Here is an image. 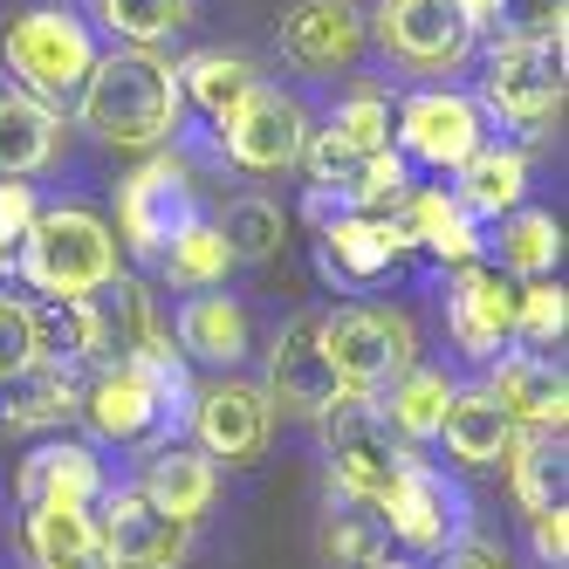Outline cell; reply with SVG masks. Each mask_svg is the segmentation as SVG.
Wrapping results in <instances>:
<instances>
[{
    "label": "cell",
    "mask_w": 569,
    "mask_h": 569,
    "mask_svg": "<svg viewBox=\"0 0 569 569\" xmlns=\"http://www.w3.org/2000/svg\"><path fill=\"white\" fill-rule=\"evenodd\" d=\"M322 357L337 363V385L343 391H385L398 371L419 363V343H412V322L398 309H378V302H350V309H330L322 316Z\"/></svg>",
    "instance_id": "5b68a950"
},
{
    "label": "cell",
    "mask_w": 569,
    "mask_h": 569,
    "mask_svg": "<svg viewBox=\"0 0 569 569\" xmlns=\"http://www.w3.org/2000/svg\"><path fill=\"white\" fill-rule=\"evenodd\" d=\"M495 248H501V268L542 281V274L562 261V227H556V213L515 207V213H501V240H495Z\"/></svg>",
    "instance_id": "e575fe53"
},
{
    "label": "cell",
    "mask_w": 569,
    "mask_h": 569,
    "mask_svg": "<svg viewBox=\"0 0 569 569\" xmlns=\"http://www.w3.org/2000/svg\"><path fill=\"white\" fill-rule=\"evenodd\" d=\"M97 21L124 49H158L166 34H179L192 21V0H97Z\"/></svg>",
    "instance_id": "8d00e7d4"
},
{
    "label": "cell",
    "mask_w": 569,
    "mask_h": 569,
    "mask_svg": "<svg viewBox=\"0 0 569 569\" xmlns=\"http://www.w3.org/2000/svg\"><path fill=\"white\" fill-rule=\"evenodd\" d=\"M281 56L309 76H337L363 56V8L357 0H296L281 14Z\"/></svg>",
    "instance_id": "ac0fdd59"
},
{
    "label": "cell",
    "mask_w": 569,
    "mask_h": 569,
    "mask_svg": "<svg viewBox=\"0 0 569 569\" xmlns=\"http://www.w3.org/2000/svg\"><path fill=\"white\" fill-rule=\"evenodd\" d=\"M103 501V460L90 446L49 439L21 460V508H97Z\"/></svg>",
    "instance_id": "d6986e66"
},
{
    "label": "cell",
    "mask_w": 569,
    "mask_h": 569,
    "mask_svg": "<svg viewBox=\"0 0 569 569\" xmlns=\"http://www.w3.org/2000/svg\"><path fill=\"white\" fill-rule=\"evenodd\" d=\"M322 562L330 569H378L391 562V536H385V521L378 508H337L330 521H322Z\"/></svg>",
    "instance_id": "d590c367"
},
{
    "label": "cell",
    "mask_w": 569,
    "mask_h": 569,
    "mask_svg": "<svg viewBox=\"0 0 569 569\" xmlns=\"http://www.w3.org/2000/svg\"><path fill=\"white\" fill-rule=\"evenodd\" d=\"M446 337H453L473 363H495L501 343L515 337V281L501 268L467 261L446 289Z\"/></svg>",
    "instance_id": "2e32d148"
},
{
    "label": "cell",
    "mask_w": 569,
    "mask_h": 569,
    "mask_svg": "<svg viewBox=\"0 0 569 569\" xmlns=\"http://www.w3.org/2000/svg\"><path fill=\"white\" fill-rule=\"evenodd\" d=\"M322 131H330L337 144H350V151H391V97L385 90H350L330 110Z\"/></svg>",
    "instance_id": "f35d334b"
},
{
    "label": "cell",
    "mask_w": 569,
    "mask_h": 569,
    "mask_svg": "<svg viewBox=\"0 0 569 569\" xmlns=\"http://www.w3.org/2000/svg\"><path fill=\"white\" fill-rule=\"evenodd\" d=\"M508 473H515V501H521V515H549V508H562V487H569L562 432H521L515 453H508Z\"/></svg>",
    "instance_id": "1f68e13d"
},
{
    "label": "cell",
    "mask_w": 569,
    "mask_h": 569,
    "mask_svg": "<svg viewBox=\"0 0 569 569\" xmlns=\"http://www.w3.org/2000/svg\"><path fill=\"white\" fill-rule=\"evenodd\" d=\"M487 144L480 103L460 90H426L398 110V158L405 166H432V172H460L467 158Z\"/></svg>",
    "instance_id": "8fae6325"
},
{
    "label": "cell",
    "mask_w": 569,
    "mask_h": 569,
    "mask_svg": "<svg viewBox=\"0 0 569 569\" xmlns=\"http://www.w3.org/2000/svg\"><path fill=\"white\" fill-rule=\"evenodd\" d=\"M76 110L103 144H124V151H151L179 131V83H172V62H158L151 49H117L97 56V69L83 76L76 90Z\"/></svg>",
    "instance_id": "7a4b0ae2"
},
{
    "label": "cell",
    "mask_w": 569,
    "mask_h": 569,
    "mask_svg": "<svg viewBox=\"0 0 569 569\" xmlns=\"http://www.w3.org/2000/svg\"><path fill=\"white\" fill-rule=\"evenodd\" d=\"M398 227H405V240L412 248H426V254H439V261H453V268H467V261H480V227H473V213L460 207L453 192H405V207L391 213Z\"/></svg>",
    "instance_id": "603a6c76"
},
{
    "label": "cell",
    "mask_w": 569,
    "mask_h": 569,
    "mask_svg": "<svg viewBox=\"0 0 569 569\" xmlns=\"http://www.w3.org/2000/svg\"><path fill=\"white\" fill-rule=\"evenodd\" d=\"M28 330H34V357L76 371V363H97V309L90 296H49L28 302Z\"/></svg>",
    "instance_id": "4dcf8cb0"
},
{
    "label": "cell",
    "mask_w": 569,
    "mask_h": 569,
    "mask_svg": "<svg viewBox=\"0 0 569 569\" xmlns=\"http://www.w3.org/2000/svg\"><path fill=\"white\" fill-rule=\"evenodd\" d=\"M261 391H268V405H281V412H296V419H322L343 398L337 363L322 357V316L316 309H302L289 330L274 337V350H268V385Z\"/></svg>",
    "instance_id": "5bb4252c"
},
{
    "label": "cell",
    "mask_w": 569,
    "mask_h": 569,
    "mask_svg": "<svg viewBox=\"0 0 569 569\" xmlns=\"http://www.w3.org/2000/svg\"><path fill=\"white\" fill-rule=\"evenodd\" d=\"M446 398H453V378H446V371H426V363H412V371H398V378H391V398L378 405V412H385V426L405 432V439H439Z\"/></svg>",
    "instance_id": "d6a6232c"
},
{
    "label": "cell",
    "mask_w": 569,
    "mask_h": 569,
    "mask_svg": "<svg viewBox=\"0 0 569 569\" xmlns=\"http://www.w3.org/2000/svg\"><path fill=\"white\" fill-rule=\"evenodd\" d=\"M562 330H569V296H562V281H528V289H515V337L528 343V350H549V343H562Z\"/></svg>",
    "instance_id": "ab89813d"
},
{
    "label": "cell",
    "mask_w": 569,
    "mask_h": 569,
    "mask_svg": "<svg viewBox=\"0 0 569 569\" xmlns=\"http://www.w3.org/2000/svg\"><path fill=\"white\" fill-rule=\"evenodd\" d=\"M446 569H508V556H501V549H480V542H467V549H453V556H446Z\"/></svg>",
    "instance_id": "f6af8a7d"
},
{
    "label": "cell",
    "mask_w": 569,
    "mask_h": 569,
    "mask_svg": "<svg viewBox=\"0 0 569 569\" xmlns=\"http://www.w3.org/2000/svg\"><path fill=\"white\" fill-rule=\"evenodd\" d=\"M76 405H83V419L97 426V439L158 453V446H172V439L192 426V378H186V357L172 350V337H158V343H151L144 357H131V363H103Z\"/></svg>",
    "instance_id": "6da1fadb"
},
{
    "label": "cell",
    "mask_w": 569,
    "mask_h": 569,
    "mask_svg": "<svg viewBox=\"0 0 569 569\" xmlns=\"http://www.w3.org/2000/svg\"><path fill=\"white\" fill-rule=\"evenodd\" d=\"M62 151V110L28 90H0V179H34Z\"/></svg>",
    "instance_id": "cb8c5ba5"
},
{
    "label": "cell",
    "mask_w": 569,
    "mask_h": 569,
    "mask_svg": "<svg viewBox=\"0 0 569 569\" xmlns=\"http://www.w3.org/2000/svg\"><path fill=\"white\" fill-rule=\"evenodd\" d=\"M192 179L179 158H144V166L124 179V192H117V227H124V248L158 261L172 248V233L192 227Z\"/></svg>",
    "instance_id": "30bf717a"
},
{
    "label": "cell",
    "mask_w": 569,
    "mask_h": 569,
    "mask_svg": "<svg viewBox=\"0 0 569 569\" xmlns=\"http://www.w3.org/2000/svg\"><path fill=\"white\" fill-rule=\"evenodd\" d=\"M172 83H179V103H192V110H207L213 124H227V117L261 90V69H254L248 56L199 49V56H186V62L172 69Z\"/></svg>",
    "instance_id": "484cf974"
},
{
    "label": "cell",
    "mask_w": 569,
    "mask_h": 569,
    "mask_svg": "<svg viewBox=\"0 0 569 569\" xmlns=\"http://www.w3.org/2000/svg\"><path fill=\"white\" fill-rule=\"evenodd\" d=\"M363 34H371L398 69H419V76L460 69L467 49H473V21L460 14V0H378V8L363 14Z\"/></svg>",
    "instance_id": "ba28073f"
},
{
    "label": "cell",
    "mask_w": 569,
    "mask_h": 569,
    "mask_svg": "<svg viewBox=\"0 0 569 569\" xmlns=\"http://www.w3.org/2000/svg\"><path fill=\"white\" fill-rule=\"evenodd\" d=\"M480 97L495 117L521 131H542L562 117V42H528V34H508V42L487 49V76Z\"/></svg>",
    "instance_id": "9c48e42d"
},
{
    "label": "cell",
    "mask_w": 569,
    "mask_h": 569,
    "mask_svg": "<svg viewBox=\"0 0 569 569\" xmlns=\"http://www.w3.org/2000/svg\"><path fill=\"white\" fill-rule=\"evenodd\" d=\"M192 432H199V453H207V460L248 467V460H261V446L274 432V405H268L261 385L220 378L207 391H192Z\"/></svg>",
    "instance_id": "9a60e30c"
},
{
    "label": "cell",
    "mask_w": 569,
    "mask_h": 569,
    "mask_svg": "<svg viewBox=\"0 0 569 569\" xmlns=\"http://www.w3.org/2000/svg\"><path fill=\"white\" fill-rule=\"evenodd\" d=\"M528 542H536V556L549 569L569 562V508H549V515H528Z\"/></svg>",
    "instance_id": "ee69618b"
},
{
    "label": "cell",
    "mask_w": 569,
    "mask_h": 569,
    "mask_svg": "<svg viewBox=\"0 0 569 569\" xmlns=\"http://www.w3.org/2000/svg\"><path fill=\"white\" fill-rule=\"evenodd\" d=\"M90 309H97V363H131L158 337H172L166 322H158L151 289H144V281H131V274H110L103 289L90 296Z\"/></svg>",
    "instance_id": "44dd1931"
},
{
    "label": "cell",
    "mask_w": 569,
    "mask_h": 569,
    "mask_svg": "<svg viewBox=\"0 0 569 569\" xmlns=\"http://www.w3.org/2000/svg\"><path fill=\"white\" fill-rule=\"evenodd\" d=\"M21 542L34 569H110L90 508H28Z\"/></svg>",
    "instance_id": "4316f807"
},
{
    "label": "cell",
    "mask_w": 569,
    "mask_h": 569,
    "mask_svg": "<svg viewBox=\"0 0 569 569\" xmlns=\"http://www.w3.org/2000/svg\"><path fill=\"white\" fill-rule=\"evenodd\" d=\"M76 412V378L56 371V363H21V371L0 378V426L34 432V426H62Z\"/></svg>",
    "instance_id": "f546056e"
},
{
    "label": "cell",
    "mask_w": 569,
    "mask_h": 569,
    "mask_svg": "<svg viewBox=\"0 0 569 569\" xmlns=\"http://www.w3.org/2000/svg\"><path fill=\"white\" fill-rule=\"evenodd\" d=\"M480 391L495 398L521 432H562V419H569V378H562V363L542 357V350L495 357V371H487Z\"/></svg>",
    "instance_id": "e0dca14e"
},
{
    "label": "cell",
    "mask_w": 569,
    "mask_h": 569,
    "mask_svg": "<svg viewBox=\"0 0 569 569\" xmlns=\"http://www.w3.org/2000/svg\"><path fill=\"white\" fill-rule=\"evenodd\" d=\"M378 521H385V536H398L412 556H453L460 536H467V495L439 467L405 453L391 487H385V501H378Z\"/></svg>",
    "instance_id": "52a82bcc"
},
{
    "label": "cell",
    "mask_w": 569,
    "mask_h": 569,
    "mask_svg": "<svg viewBox=\"0 0 569 569\" xmlns=\"http://www.w3.org/2000/svg\"><path fill=\"white\" fill-rule=\"evenodd\" d=\"M220 240H227L233 261H268V254H281V207H274V199H261V192L233 199Z\"/></svg>",
    "instance_id": "74e56055"
},
{
    "label": "cell",
    "mask_w": 569,
    "mask_h": 569,
    "mask_svg": "<svg viewBox=\"0 0 569 569\" xmlns=\"http://www.w3.org/2000/svg\"><path fill=\"white\" fill-rule=\"evenodd\" d=\"M453 179H460L453 199H460L473 220H501V213L521 207V192H528V158L515 144H480Z\"/></svg>",
    "instance_id": "f1b7e54d"
},
{
    "label": "cell",
    "mask_w": 569,
    "mask_h": 569,
    "mask_svg": "<svg viewBox=\"0 0 569 569\" xmlns=\"http://www.w3.org/2000/svg\"><path fill=\"white\" fill-rule=\"evenodd\" d=\"M562 14H569V0H508V21L528 42H562Z\"/></svg>",
    "instance_id": "7bdbcfd3"
},
{
    "label": "cell",
    "mask_w": 569,
    "mask_h": 569,
    "mask_svg": "<svg viewBox=\"0 0 569 569\" xmlns=\"http://www.w3.org/2000/svg\"><path fill=\"white\" fill-rule=\"evenodd\" d=\"M439 439H446V453H453L460 467H501V460L515 453L521 426H515L480 385H473V391L453 385V398H446V419H439Z\"/></svg>",
    "instance_id": "7402d4cb"
},
{
    "label": "cell",
    "mask_w": 569,
    "mask_h": 569,
    "mask_svg": "<svg viewBox=\"0 0 569 569\" xmlns=\"http://www.w3.org/2000/svg\"><path fill=\"white\" fill-rule=\"evenodd\" d=\"M302 144H309L302 103L268 90V83L220 124V151L233 158L240 172H289V166H302Z\"/></svg>",
    "instance_id": "4fadbf2b"
},
{
    "label": "cell",
    "mask_w": 569,
    "mask_h": 569,
    "mask_svg": "<svg viewBox=\"0 0 569 569\" xmlns=\"http://www.w3.org/2000/svg\"><path fill=\"white\" fill-rule=\"evenodd\" d=\"M227 268H233V254H227V240H220V227H213V220H192V227H179V233H172V248L158 254V274H166L172 289H186V296H199V289H220V281H227Z\"/></svg>",
    "instance_id": "836d02e7"
},
{
    "label": "cell",
    "mask_w": 569,
    "mask_h": 569,
    "mask_svg": "<svg viewBox=\"0 0 569 569\" xmlns=\"http://www.w3.org/2000/svg\"><path fill=\"white\" fill-rule=\"evenodd\" d=\"M34 186H21V179H0V268H14V254H21V240H28V227H34Z\"/></svg>",
    "instance_id": "60d3db41"
},
{
    "label": "cell",
    "mask_w": 569,
    "mask_h": 569,
    "mask_svg": "<svg viewBox=\"0 0 569 569\" xmlns=\"http://www.w3.org/2000/svg\"><path fill=\"white\" fill-rule=\"evenodd\" d=\"M248 350H254V322H248V309H240L233 296L199 289V296L179 309V357H199V363H220V371H233Z\"/></svg>",
    "instance_id": "d4e9b609"
},
{
    "label": "cell",
    "mask_w": 569,
    "mask_h": 569,
    "mask_svg": "<svg viewBox=\"0 0 569 569\" xmlns=\"http://www.w3.org/2000/svg\"><path fill=\"white\" fill-rule=\"evenodd\" d=\"M0 56H8V69L21 76L28 97L62 110V103H76L83 76L97 69V34H90V21H76L62 8H28L0 34Z\"/></svg>",
    "instance_id": "277c9868"
},
{
    "label": "cell",
    "mask_w": 569,
    "mask_h": 569,
    "mask_svg": "<svg viewBox=\"0 0 569 569\" xmlns=\"http://www.w3.org/2000/svg\"><path fill=\"white\" fill-rule=\"evenodd\" d=\"M398 254H412V240L391 213H337L322 227V274L337 281H378Z\"/></svg>",
    "instance_id": "ffe728a7"
},
{
    "label": "cell",
    "mask_w": 569,
    "mask_h": 569,
    "mask_svg": "<svg viewBox=\"0 0 569 569\" xmlns=\"http://www.w3.org/2000/svg\"><path fill=\"white\" fill-rule=\"evenodd\" d=\"M378 569H412V562H378Z\"/></svg>",
    "instance_id": "7dc6e473"
},
{
    "label": "cell",
    "mask_w": 569,
    "mask_h": 569,
    "mask_svg": "<svg viewBox=\"0 0 569 569\" xmlns=\"http://www.w3.org/2000/svg\"><path fill=\"white\" fill-rule=\"evenodd\" d=\"M14 274L42 296H97L117 274V233L83 207H49V213H34L21 254H14Z\"/></svg>",
    "instance_id": "3957f363"
},
{
    "label": "cell",
    "mask_w": 569,
    "mask_h": 569,
    "mask_svg": "<svg viewBox=\"0 0 569 569\" xmlns=\"http://www.w3.org/2000/svg\"><path fill=\"white\" fill-rule=\"evenodd\" d=\"M322 446H330V487L350 508H378L398 460H405L391 446V426L378 412V398H363V391H343L330 412H322Z\"/></svg>",
    "instance_id": "8992f818"
},
{
    "label": "cell",
    "mask_w": 569,
    "mask_h": 569,
    "mask_svg": "<svg viewBox=\"0 0 569 569\" xmlns=\"http://www.w3.org/2000/svg\"><path fill=\"white\" fill-rule=\"evenodd\" d=\"M34 363V330H28V302H8L0 296V378Z\"/></svg>",
    "instance_id": "b9f144b4"
},
{
    "label": "cell",
    "mask_w": 569,
    "mask_h": 569,
    "mask_svg": "<svg viewBox=\"0 0 569 569\" xmlns=\"http://www.w3.org/2000/svg\"><path fill=\"white\" fill-rule=\"evenodd\" d=\"M213 487H220L213 460L172 439V446H158V453H151V467H144V487H138V495H144V501H158L172 521H186V528H192L199 515L213 508Z\"/></svg>",
    "instance_id": "83f0119b"
},
{
    "label": "cell",
    "mask_w": 569,
    "mask_h": 569,
    "mask_svg": "<svg viewBox=\"0 0 569 569\" xmlns=\"http://www.w3.org/2000/svg\"><path fill=\"white\" fill-rule=\"evenodd\" d=\"M90 521H97V536H103L110 569H172L186 556V542H192V528L172 521L158 501H144L138 487H131V495L103 487V501L90 508Z\"/></svg>",
    "instance_id": "7c38bea8"
},
{
    "label": "cell",
    "mask_w": 569,
    "mask_h": 569,
    "mask_svg": "<svg viewBox=\"0 0 569 569\" xmlns=\"http://www.w3.org/2000/svg\"><path fill=\"white\" fill-rule=\"evenodd\" d=\"M460 14H467V21H473V34H480V28H501L508 0H460Z\"/></svg>",
    "instance_id": "bcb514c9"
}]
</instances>
